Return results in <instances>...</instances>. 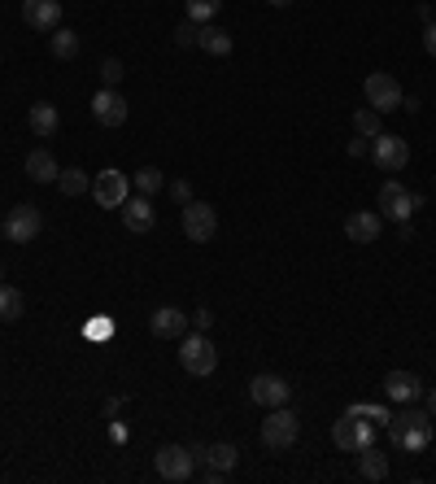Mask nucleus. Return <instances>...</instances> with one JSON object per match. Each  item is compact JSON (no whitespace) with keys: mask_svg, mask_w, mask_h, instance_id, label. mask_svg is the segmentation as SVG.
<instances>
[{"mask_svg":"<svg viewBox=\"0 0 436 484\" xmlns=\"http://www.w3.org/2000/svg\"><path fill=\"white\" fill-rule=\"evenodd\" d=\"M22 23L31 31H57L62 26V0H22Z\"/></svg>","mask_w":436,"mask_h":484,"instance_id":"ddd939ff","label":"nucleus"},{"mask_svg":"<svg viewBox=\"0 0 436 484\" xmlns=\"http://www.w3.org/2000/svg\"><path fill=\"white\" fill-rule=\"evenodd\" d=\"M0 222H5V219H0Z\"/></svg>","mask_w":436,"mask_h":484,"instance_id":"79ce46f5","label":"nucleus"},{"mask_svg":"<svg viewBox=\"0 0 436 484\" xmlns=\"http://www.w3.org/2000/svg\"><path fill=\"white\" fill-rule=\"evenodd\" d=\"M367 153H371V140H367V135L349 140V157H367Z\"/></svg>","mask_w":436,"mask_h":484,"instance_id":"72a5a7b5","label":"nucleus"},{"mask_svg":"<svg viewBox=\"0 0 436 484\" xmlns=\"http://www.w3.org/2000/svg\"><path fill=\"white\" fill-rule=\"evenodd\" d=\"M423 48H428V57H436V23H428L423 31Z\"/></svg>","mask_w":436,"mask_h":484,"instance_id":"c9c22d12","label":"nucleus"},{"mask_svg":"<svg viewBox=\"0 0 436 484\" xmlns=\"http://www.w3.org/2000/svg\"><path fill=\"white\" fill-rule=\"evenodd\" d=\"M262 445L271 449V454H288L292 445H297V437H302V419L292 415V410H283V406H275L271 415L262 419Z\"/></svg>","mask_w":436,"mask_h":484,"instance_id":"f257e3e1","label":"nucleus"},{"mask_svg":"<svg viewBox=\"0 0 436 484\" xmlns=\"http://www.w3.org/2000/svg\"><path fill=\"white\" fill-rule=\"evenodd\" d=\"M423 401H428V415H436V389H423Z\"/></svg>","mask_w":436,"mask_h":484,"instance_id":"4c0bfd02","label":"nucleus"},{"mask_svg":"<svg viewBox=\"0 0 436 484\" xmlns=\"http://www.w3.org/2000/svg\"><path fill=\"white\" fill-rule=\"evenodd\" d=\"M0 232H5V241H9V244H31L44 232V214L35 210V205H26V201H22V205H14V210L5 214Z\"/></svg>","mask_w":436,"mask_h":484,"instance_id":"423d86ee","label":"nucleus"},{"mask_svg":"<svg viewBox=\"0 0 436 484\" xmlns=\"http://www.w3.org/2000/svg\"><path fill=\"white\" fill-rule=\"evenodd\" d=\"M196 48H205L210 57H227L236 44H232V35H227L223 26H201V44Z\"/></svg>","mask_w":436,"mask_h":484,"instance_id":"393cba45","label":"nucleus"},{"mask_svg":"<svg viewBox=\"0 0 436 484\" xmlns=\"http://www.w3.org/2000/svg\"><path fill=\"white\" fill-rule=\"evenodd\" d=\"M118 210H123V227H127V232H153V222H157L153 201L140 197V193H135V197H127Z\"/></svg>","mask_w":436,"mask_h":484,"instance_id":"a211bd4d","label":"nucleus"},{"mask_svg":"<svg viewBox=\"0 0 436 484\" xmlns=\"http://www.w3.org/2000/svg\"><path fill=\"white\" fill-rule=\"evenodd\" d=\"M332 440H336V449L358 454V449H367L371 440H375V423L362 415H353V410H345V415L332 423Z\"/></svg>","mask_w":436,"mask_h":484,"instance_id":"39448f33","label":"nucleus"},{"mask_svg":"<svg viewBox=\"0 0 436 484\" xmlns=\"http://www.w3.org/2000/svg\"><path fill=\"white\" fill-rule=\"evenodd\" d=\"M87 331H92V336H105V331H114V323H105V319H96V323H92Z\"/></svg>","mask_w":436,"mask_h":484,"instance_id":"e433bc0d","label":"nucleus"},{"mask_svg":"<svg viewBox=\"0 0 436 484\" xmlns=\"http://www.w3.org/2000/svg\"><path fill=\"white\" fill-rule=\"evenodd\" d=\"M188 319H193V314H183L179 306H157L149 314V328H153V336L174 341V336H183V331H188Z\"/></svg>","mask_w":436,"mask_h":484,"instance_id":"f3484780","label":"nucleus"},{"mask_svg":"<svg viewBox=\"0 0 436 484\" xmlns=\"http://www.w3.org/2000/svg\"><path fill=\"white\" fill-rule=\"evenodd\" d=\"M57 175H62V166L53 162L48 149H31V153H26V179H35V183H57Z\"/></svg>","mask_w":436,"mask_h":484,"instance_id":"4be33fe9","label":"nucleus"},{"mask_svg":"<svg viewBox=\"0 0 436 484\" xmlns=\"http://www.w3.org/2000/svg\"><path fill=\"white\" fill-rule=\"evenodd\" d=\"M57 188H62V197H84V193H92V179H87V171L70 166L57 175Z\"/></svg>","mask_w":436,"mask_h":484,"instance_id":"bb28decb","label":"nucleus"},{"mask_svg":"<svg viewBox=\"0 0 436 484\" xmlns=\"http://www.w3.org/2000/svg\"><path fill=\"white\" fill-rule=\"evenodd\" d=\"M183 9H188V18H193V23H210V18H218L223 0H183Z\"/></svg>","mask_w":436,"mask_h":484,"instance_id":"c85d7f7f","label":"nucleus"},{"mask_svg":"<svg viewBox=\"0 0 436 484\" xmlns=\"http://www.w3.org/2000/svg\"><path fill=\"white\" fill-rule=\"evenodd\" d=\"M131 197V179L118 171V166H109L101 175H92V201L101 205V210H118L123 201Z\"/></svg>","mask_w":436,"mask_h":484,"instance_id":"9d476101","label":"nucleus"},{"mask_svg":"<svg viewBox=\"0 0 436 484\" xmlns=\"http://www.w3.org/2000/svg\"><path fill=\"white\" fill-rule=\"evenodd\" d=\"M384 114L380 110H371V105H362V110H353V132L358 135H367V140H375V135L384 132V123H380Z\"/></svg>","mask_w":436,"mask_h":484,"instance_id":"cd10ccee","label":"nucleus"},{"mask_svg":"<svg viewBox=\"0 0 436 484\" xmlns=\"http://www.w3.org/2000/svg\"><path fill=\"white\" fill-rule=\"evenodd\" d=\"M349 410H353V415H362V419H371L375 428H380V423L389 428V419H392V410H384V406H367V401H358V406H349Z\"/></svg>","mask_w":436,"mask_h":484,"instance_id":"2f4dec72","label":"nucleus"},{"mask_svg":"<svg viewBox=\"0 0 436 484\" xmlns=\"http://www.w3.org/2000/svg\"><path fill=\"white\" fill-rule=\"evenodd\" d=\"M240 449L232 445V440H218V445H205V454H201V462H205V480H223L232 467H236Z\"/></svg>","mask_w":436,"mask_h":484,"instance_id":"dca6fc26","label":"nucleus"},{"mask_svg":"<svg viewBox=\"0 0 436 484\" xmlns=\"http://www.w3.org/2000/svg\"><path fill=\"white\" fill-rule=\"evenodd\" d=\"M288 393H292V384H288L283 375L262 371V375H253V380H249V397H253V406H266V410L283 406V401H288Z\"/></svg>","mask_w":436,"mask_h":484,"instance_id":"f8f14e48","label":"nucleus"},{"mask_svg":"<svg viewBox=\"0 0 436 484\" xmlns=\"http://www.w3.org/2000/svg\"><path fill=\"white\" fill-rule=\"evenodd\" d=\"M179 367L188 375H214L218 367V350H214V341L205 336V331H183V350H179Z\"/></svg>","mask_w":436,"mask_h":484,"instance_id":"20e7f679","label":"nucleus"},{"mask_svg":"<svg viewBox=\"0 0 436 484\" xmlns=\"http://www.w3.org/2000/svg\"><path fill=\"white\" fill-rule=\"evenodd\" d=\"M92 118L101 127H123L127 123V101L118 96V88H101L92 96Z\"/></svg>","mask_w":436,"mask_h":484,"instance_id":"2eb2a0df","label":"nucleus"},{"mask_svg":"<svg viewBox=\"0 0 436 484\" xmlns=\"http://www.w3.org/2000/svg\"><path fill=\"white\" fill-rule=\"evenodd\" d=\"M26 123H31V132L40 135V140H53L57 127H62V114H57V105H48V101H35L31 114H26Z\"/></svg>","mask_w":436,"mask_h":484,"instance_id":"aec40b11","label":"nucleus"},{"mask_svg":"<svg viewBox=\"0 0 436 484\" xmlns=\"http://www.w3.org/2000/svg\"><path fill=\"white\" fill-rule=\"evenodd\" d=\"M0 62H5V57H0Z\"/></svg>","mask_w":436,"mask_h":484,"instance_id":"a19ab883","label":"nucleus"},{"mask_svg":"<svg viewBox=\"0 0 436 484\" xmlns=\"http://www.w3.org/2000/svg\"><path fill=\"white\" fill-rule=\"evenodd\" d=\"M174 44H179V48H196V44H201V23L183 18V23H179V31H174Z\"/></svg>","mask_w":436,"mask_h":484,"instance_id":"c756f323","label":"nucleus"},{"mask_svg":"<svg viewBox=\"0 0 436 484\" xmlns=\"http://www.w3.org/2000/svg\"><path fill=\"white\" fill-rule=\"evenodd\" d=\"M0 275H5V271H0Z\"/></svg>","mask_w":436,"mask_h":484,"instance_id":"ea45409f","label":"nucleus"},{"mask_svg":"<svg viewBox=\"0 0 436 484\" xmlns=\"http://www.w3.org/2000/svg\"><path fill=\"white\" fill-rule=\"evenodd\" d=\"M131 188H135L140 197H153V193H162V188H166V175H162L157 166H140V171L131 175Z\"/></svg>","mask_w":436,"mask_h":484,"instance_id":"a878e982","label":"nucleus"},{"mask_svg":"<svg viewBox=\"0 0 436 484\" xmlns=\"http://www.w3.org/2000/svg\"><path fill=\"white\" fill-rule=\"evenodd\" d=\"M384 393L392 401H423V380L414 371H389L384 375Z\"/></svg>","mask_w":436,"mask_h":484,"instance_id":"6ab92c4d","label":"nucleus"},{"mask_svg":"<svg viewBox=\"0 0 436 484\" xmlns=\"http://www.w3.org/2000/svg\"><path fill=\"white\" fill-rule=\"evenodd\" d=\"M153 467H157V476L162 480H188L196 471V459L188 445H157V454H153Z\"/></svg>","mask_w":436,"mask_h":484,"instance_id":"1a4fd4ad","label":"nucleus"},{"mask_svg":"<svg viewBox=\"0 0 436 484\" xmlns=\"http://www.w3.org/2000/svg\"><path fill=\"white\" fill-rule=\"evenodd\" d=\"M22 314H26V297H22L18 288L0 284V323H18Z\"/></svg>","mask_w":436,"mask_h":484,"instance_id":"b1692460","label":"nucleus"},{"mask_svg":"<svg viewBox=\"0 0 436 484\" xmlns=\"http://www.w3.org/2000/svg\"><path fill=\"white\" fill-rule=\"evenodd\" d=\"M380 232H384V214L380 210H353L345 219V236L353 244H375Z\"/></svg>","mask_w":436,"mask_h":484,"instance_id":"4468645a","label":"nucleus"},{"mask_svg":"<svg viewBox=\"0 0 436 484\" xmlns=\"http://www.w3.org/2000/svg\"><path fill=\"white\" fill-rule=\"evenodd\" d=\"M193 323H196V331H210V323H214V314H210V310H196V314H193Z\"/></svg>","mask_w":436,"mask_h":484,"instance_id":"f704fd0d","label":"nucleus"},{"mask_svg":"<svg viewBox=\"0 0 436 484\" xmlns=\"http://www.w3.org/2000/svg\"><path fill=\"white\" fill-rule=\"evenodd\" d=\"M358 480H389V454H380L375 445H367V449H358Z\"/></svg>","mask_w":436,"mask_h":484,"instance_id":"412c9836","label":"nucleus"},{"mask_svg":"<svg viewBox=\"0 0 436 484\" xmlns=\"http://www.w3.org/2000/svg\"><path fill=\"white\" fill-rule=\"evenodd\" d=\"M123 74H127V66H123L118 57H105V62H101V84H105V88H118Z\"/></svg>","mask_w":436,"mask_h":484,"instance_id":"7c9ffc66","label":"nucleus"},{"mask_svg":"<svg viewBox=\"0 0 436 484\" xmlns=\"http://www.w3.org/2000/svg\"><path fill=\"white\" fill-rule=\"evenodd\" d=\"M266 5H275V9H288V5H292V0H266Z\"/></svg>","mask_w":436,"mask_h":484,"instance_id":"58836bf2","label":"nucleus"},{"mask_svg":"<svg viewBox=\"0 0 436 484\" xmlns=\"http://www.w3.org/2000/svg\"><path fill=\"white\" fill-rule=\"evenodd\" d=\"M179 222H183V236L193 244H210L218 236V210L196 197L188 205H179Z\"/></svg>","mask_w":436,"mask_h":484,"instance_id":"7ed1b4c3","label":"nucleus"},{"mask_svg":"<svg viewBox=\"0 0 436 484\" xmlns=\"http://www.w3.org/2000/svg\"><path fill=\"white\" fill-rule=\"evenodd\" d=\"M419 205H423V197H419V193H406L397 179H389V183L380 188V214H384V219L406 222L414 210H419Z\"/></svg>","mask_w":436,"mask_h":484,"instance_id":"9b49d317","label":"nucleus"},{"mask_svg":"<svg viewBox=\"0 0 436 484\" xmlns=\"http://www.w3.org/2000/svg\"><path fill=\"white\" fill-rule=\"evenodd\" d=\"M166 193H171L179 205H188V201H193V183H188V179H171V183H166Z\"/></svg>","mask_w":436,"mask_h":484,"instance_id":"473e14b6","label":"nucleus"},{"mask_svg":"<svg viewBox=\"0 0 436 484\" xmlns=\"http://www.w3.org/2000/svg\"><path fill=\"white\" fill-rule=\"evenodd\" d=\"M48 53H53L57 62H74V57H79V31H70V26L48 31Z\"/></svg>","mask_w":436,"mask_h":484,"instance_id":"5701e85b","label":"nucleus"},{"mask_svg":"<svg viewBox=\"0 0 436 484\" xmlns=\"http://www.w3.org/2000/svg\"><path fill=\"white\" fill-rule=\"evenodd\" d=\"M362 96H367V105H371V110H380V114L401 110V101H406V92H401V84H397L392 74H384V70H375V74H367V84H362Z\"/></svg>","mask_w":436,"mask_h":484,"instance_id":"0eeeda50","label":"nucleus"},{"mask_svg":"<svg viewBox=\"0 0 436 484\" xmlns=\"http://www.w3.org/2000/svg\"><path fill=\"white\" fill-rule=\"evenodd\" d=\"M371 162H375L384 175H397V171H406V162H411V144H406L401 135L380 132L371 140Z\"/></svg>","mask_w":436,"mask_h":484,"instance_id":"6e6552de","label":"nucleus"},{"mask_svg":"<svg viewBox=\"0 0 436 484\" xmlns=\"http://www.w3.org/2000/svg\"><path fill=\"white\" fill-rule=\"evenodd\" d=\"M389 432H392V445L397 449H423L428 440H432V423H428V410H401V415L389 419Z\"/></svg>","mask_w":436,"mask_h":484,"instance_id":"f03ea898","label":"nucleus"}]
</instances>
